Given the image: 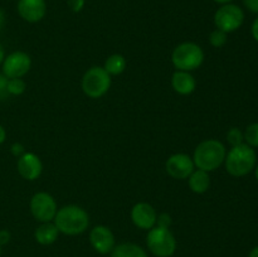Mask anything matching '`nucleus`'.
<instances>
[{"instance_id": "dca6fc26", "label": "nucleus", "mask_w": 258, "mask_h": 257, "mask_svg": "<svg viewBox=\"0 0 258 257\" xmlns=\"http://www.w3.org/2000/svg\"><path fill=\"white\" fill-rule=\"evenodd\" d=\"M58 234H59V231H58L57 226L54 223H50V222H45L35 229L34 237L38 243L48 246V244H52L57 241Z\"/></svg>"}, {"instance_id": "aec40b11", "label": "nucleus", "mask_w": 258, "mask_h": 257, "mask_svg": "<svg viewBox=\"0 0 258 257\" xmlns=\"http://www.w3.org/2000/svg\"><path fill=\"white\" fill-rule=\"evenodd\" d=\"M243 135L247 145H249L251 148H258V122L247 126Z\"/></svg>"}, {"instance_id": "39448f33", "label": "nucleus", "mask_w": 258, "mask_h": 257, "mask_svg": "<svg viewBox=\"0 0 258 257\" xmlns=\"http://www.w3.org/2000/svg\"><path fill=\"white\" fill-rule=\"evenodd\" d=\"M146 244L151 253L156 257H170L176 249V241L169 228L154 227L149 231Z\"/></svg>"}, {"instance_id": "9d476101", "label": "nucleus", "mask_w": 258, "mask_h": 257, "mask_svg": "<svg viewBox=\"0 0 258 257\" xmlns=\"http://www.w3.org/2000/svg\"><path fill=\"white\" fill-rule=\"evenodd\" d=\"M194 161L186 154H174L166 160L165 169L174 179H186L194 171Z\"/></svg>"}, {"instance_id": "6ab92c4d", "label": "nucleus", "mask_w": 258, "mask_h": 257, "mask_svg": "<svg viewBox=\"0 0 258 257\" xmlns=\"http://www.w3.org/2000/svg\"><path fill=\"white\" fill-rule=\"evenodd\" d=\"M103 68H105V71L110 76H118L125 71L126 59L123 58V55L116 53V54L110 55V57L106 59L105 67Z\"/></svg>"}, {"instance_id": "423d86ee", "label": "nucleus", "mask_w": 258, "mask_h": 257, "mask_svg": "<svg viewBox=\"0 0 258 257\" xmlns=\"http://www.w3.org/2000/svg\"><path fill=\"white\" fill-rule=\"evenodd\" d=\"M111 87V76L103 67H92L82 78V90L90 98H100Z\"/></svg>"}, {"instance_id": "f03ea898", "label": "nucleus", "mask_w": 258, "mask_h": 257, "mask_svg": "<svg viewBox=\"0 0 258 257\" xmlns=\"http://www.w3.org/2000/svg\"><path fill=\"white\" fill-rule=\"evenodd\" d=\"M227 151L223 144L214 139L202 141L194 151V165L204 171H213L223 164Z\"/></svg>"}, {"instance_id": "f3484780", "label": "nucleus", "mask_w": 258, "mask_h": 257, "mask_svg": "<svg viewBox=\"0 0 258 257\" xmlns=\"http://www.w3.org/2000/svg\"><path fill=\"white\" fill-rule=\"evenodd\" d=\"M189 186L197 194L206 193L211 186V176H209L208 171L201 170V169L194 170L189 175Z\"/></svg>"}, {"instance_id": "473e14b6", "label": "nucleus", "mask_w": 258, "mask_h": 257, "mask_svg": "<svg viewBox=\"0 0 258 257\" xmlns=\"http://www.w3.org/2000/svg\"><path fill=\"white\" fill-rule=\"evenodd\" d=\"M4 59H5L4 48H3V45L0 44V65H3V62H4Z\"/></svg>"}, {"instance_id": "7c9ffc66", "label": "nucleus", "mask_w": 258, "mask_h": 257, "mask_svg": "<svg viewBox=\"0 0 258 257\" xmlns=\"http://www.w3.org/2000/svg\"><path fill=\"white\" fill-rule=\"evenodd\" d=\"M5 139H7V133H5V128L0 125V145L4 143Z\"/></svg>"}, {"instance_id": "0eeeda50", "label": "nucleus", "mask_w": 258, "mask_h": 257, "mask_svg": "<svg viewBox=\"0 0 258 257\" xmlns=\"http://www.w3.org/2000/svg\"><path fill=\"white\" fill-rule=\"evenodd\" d=\"M244 13L238 5L223 4L214 14V24L217 29L223 30L224 33H232L239 29L243 24Z\"/></svg>"}, {"instance_id": "b1692460", "label": "nucleus", "mask_w": 258, "mask_h": 257, "mask_svg": "<svg viewBox=\"0 0 258 257\" xmlns=\"http://www.w3.org/2000/svg\"><path fill=\"white\" fill-rule=\"evenodd\" d=\"M8 81L9 78L4 75H0V101L5 100L9 97V92H8Z\"/></svg>"}, {"instance_id": "4be33fe9", "label": "nucleus", "mask_w": 258, "mask_h": 257, "mask_svg": "<svg viewBox=\"0 0 258 257\" xmlns=\"http://www.w3.org/2000/svg\"><path fill=\"white\" fill-rule=\"evenodd\" d=\"M209 42H211V44L216 48L223 47L227 43V33H224L223 30L221 29L213 30V32L211 33V35H209Z\"/></svg>"}, {"instance_id": "4468645a", "label": "nucleus", "mask_w": 258, "mask_h": 257, "mask_svg": "<svg viewBox=\"0 0 258 257\" xmlns=\"http://www.w3.org/2000/svg\"><path fill=\"white\" fill-rule=\"evenodd\" d=\"M43 165L40 159L33 153H24L18 159V171L27 180H35L40 176Z\"/></svg>"}, {"instance_id": "bb28decb", "label": "nucleus", "mask_w": 258, "mask_h": 257, "mask_svg": "<svg viewBox=\"0 0 258 257\" xmlns=\"http://www.w3.org/2000/svg\"><path fill=\"white\" fill-rule=\"evenodd\" d=\"M243 3L249 12L258 14V0H243Z\"/></svg>"}, {"instance_id": "f8f14e48", "label": "nucleus", "mask_w": 258, "mask_h": 257, "mask_svg": "<svg viewBox=\"0 0 258 257\" xmlns=\"http://www.w3.org/2000/svg\"><path fill=\"white\" fill-rule=\"evenodd\" d=\"M18 13L25 22L38 23L47 13V4L44 0H19Z\"/></svg>"}, {"instance_id": "ddd939ff", "label": "nucleus", "mask_w": 258, "mask_h": 257, "mask_svg": "<svg viewBox=\"0 0 258 257\" xmlns=\"http://www.w3.org/2000/svg\"><path fill=\"white\" fill-rule=\"evenodd\" d=\"M155 209L149 203H138L131 209V219L134 224L141 229H151L156 224Z\"/></svg>"}, {"instance_id": "1a4fd4ad", "label": "nucleus", "mask_w": 258, "mask_h": 257, "mask_svg": "<svg viewBox=\"0 0 258 257\" xmlns=\"http://www.w3.org/2000/svg\"><path fill=\"white\" fill-rule=\"evenodd\" d=\"M32 66V59L24 52H13L3 62V75L8 78H22Z\"/></svg>"}, {"instance_id": "393cba45", "label": "nucleus", "mask_w": 258, "mask_h": 257, "mask_svg": "<svg viewBox=\"0 0 258 257\" xmlns=\"http://www.w3.org/2000/svg\"><path fill=\"white\" fill-rule=\"evenodd\" d=\"M156 223H158V227H161V228H169L171 224V217L168 213L159 214V217L156 218Z\"/></svg>"}, {"instance_id": "2eb2a0df", "label": "nucleus", "mask_w": 258, "mask_h": 257, "mask_svg": "<svg viewBox=\"0 0 258 257\" xmlns=\"http://www.w3.org/2000/svg\"><path fill=\"white\" fill-rule=\"evenodd\" d=\"M171 85L175 92L179 95H190L196 90V80L193 76L185 71H176L171 77Z\"/></svg>"}, {"instance_id": "c85d7f7f", "label": "nucleus", "mask_w": 258, "mask_h": 257, "mask_svg": "<svg viewBox=\"0 0 258 257\" xmlns=\"http://www.w3.org/2000/svg\"><path fill=\"white\" fill-rule=\"evenodd\" d=\"M12 153L18 158H20L24 154V146L22 144H14V145H12Z\"/></svg>"}, {"instance_id": "c756f323", "label": "nucleus", "mask_w": 258, "mask_h": 257, "mask_svg": "<svg viewBox=\"0 0 258 257\" xmlns=\"http://www.w3.org/2000/svg\"><path fill=\"white\" fill-rule=\"evenodd\" d=\"M251 33H252V37L254 38V40H257L258 42V18H256V19H254V22L252 23Z\"/></svg>"}, {"instance_id": "412c9836", "label": "nucleus", "mask_w": 258, "mask_h": 257, "mask_svg": "<svg viewBox=\"0 0 258 257\" xmlns=\"http://www.w3.org/2000/svg\"><path fill=\"white\" fill-rule=\"evenodd\" d=\"M25 88H27V85H25L22 78H9V81H8V92H9V95H22Z\"/></svg>"}, {"instance_id": "7ed1b4c3", "label": "nucleus", "mask_w": 258, "mask_h": 257, "mask_svg": "<svg viewBox=\"0 0 258 257\" xmlns=\"http://www.w3.org/2000/svg\"><path fill=\"white\" fill-rule=\"evenodd\" d=\"M226 169L231 175L244 176L254 169L257 161L256 151L247 144L232 146L226 155Z\"/></svg>"}, {"instance_id": "f704fd0d", "label": "nucleus", "mask_w": 258, "mask_h": 257, "mask_svg": "<svg viewBox=\"0 0 258 257\" xmlns=\"http://www.w3.org/2000/svg\"><path fill=\"white\" fill-rule=\"evenodd\" d=\"M213 2H216V3H218V4H229V3L231 2H233V0H213Z\"/></svg>"}, {"instance_id": "6e6552de", "label": "nucleus", "mask_w": 258, "mask_h": 257, "mask_svg": "<svg viewBox=\"0 0 258 257\" xmlns=\"http://www.w3.org/2000/svg\"><path fill=\"white\" fill-rule=\"evenodd\" d=\"M57 211V203L54 198L45 191L35 193L30 199V212L33 217L42 223L53 221Z\"/></svg>"}, {"instance_id": "e433bc0d", "label": "nucleus", "mask_w": 258, "mask_h": 257, "mask_svg": "<svg viewBox=\"0 0 258 257\" xmlns=\"http://www.w3.org/2000/svg\"><path fill=\"white\" fill-rule=\"evenodd\" d=\"M0 256H2V246H0Z\"/></svg>"}, {"instance_id": "a878e982", "label": "nucleus", "mask_w": 258, "mask_h": 257, "mask_svg": "<svg viewBox=\"0 0 258 257\" xmlns=\"http://www.w3.org/2000/svg\"><path fill=\"white\" fill-rule=\"evenodd\" d=\"M86 0H67V4L73 13H80L85 8Z\"/></svg>"}, {"instance_id": "9b49d317", "label": "nucleus", "mask_w": 258, "mask_h": 257, "mask_svg": "<svg viewBox=\"0 0 258 257\" xmlns=\"http://www.w3.org/2000/svg\"><path fill=\"white\" fill-rule=\"evenodd\" d=\"M90 242L96 252L107 254L115 248V237L110 228L105 226H96L90 233Z\"/></svg>"}, {"instance_id": "c9c22d12", "label": "nucleus", "mask_w": 258, "mask_h": 257, "mask_svg": "<svg viewBox=\"0 0 258 257\" xmlns=\"http://www.w3.org/2000/svg\"><path fill=\"white\" fill-rule=\"evenodd\" d=\"M254 174H256V179L258 180V165H257V168H256V173H254Z\"/></svg>"}, {"instance_id": "2f4dec72", "label": "nucleus", "mask_w": 258, "mask_h": 257, "mask_svg": "<svg viewBox=\"0 0 258 257\" xmlns=\"http://www.w3.org/2000/svg\"><path fill=\"white\" fill-rule=\"evenodd\" d=\"M5 24V14L2 9H0V33H2L3 28H4Z\"/></svg>"}, {"instance_id": "cd10ccee", "label": "nucleus", "mask_w": 258, "mask_h": 257, "mask_svg": "<svg viewBox=\"0 0 258 257\" xmlns=\"http://www.w3.org/2000/svg\"><path fill=\"white\" fill-rule=\"evenodd\" d=\"M10 241V232L7 229H2L0 231V246H4Z\"/></svg>"}, {"instance_id": "a211bd4d", "label": "nucleus", "mask_w": 258, "mask_h": 257, "mask_svg": "<svg viewBox=\"0 0 258 257\" xmlns=\"http://www.w3.org/2000/svg\"><path fill=\"white\" fill-rule=\"evenodd\" d=\"M111 257H148V253L136 243H121L115 246L111 252Z\"/></svg>"}, {"instance_id": "5701e85b", "label": "nucleus", "mask_w": 258, "mask_h": 257, "mask_svg": "<svg viewBox=\"0 0 258 257\" xmlns=\"http://www.w3.org/2000/svg\"><path fill=\"white\" fill-rule=\"evenodd\" d=\"M227 140H228V143L231 144L232 146L241 145V144H243L244 135L238 127H232L231 130L228 131V134H227Z\"/></svg>"}, {"instance_id": "20e7f679", "label": "nucleus", "mask_w": 258, "mask_h": 257, "mask_svg": "<svg viewBox=\"0 0 258 257\" xmlns=\"http://www.w3.org/2000/svg\"><path fill=\"white\" fill-rule=\"evenodd\" d=\"M171 62L178 71L190 72V71L197 70L203 65L204 52L196 43H181L173 50Z\"/></svg>"}, {"instance_id": "f257e3e1", "label": "nucleus", "mask_w": 258, "mask_h": 257, "mask_svg": "<svg viewBox=\"0 0 258 257\" xmlns=\"http://www.w3.org/2000/svg\"><path fill=\"white\" fill-rule=\"evenodd\" d=\"M54 224L62 233L67 236H77L88 228L90 217L83 208L71 204L58 209L54 217Z\"/></svg>"}, {"instance_id": "72a5a7b5", "label": "nucleus", "mask_w": 258, "mask_h": 257, "mask_svg": "<svg viewBox=\"0 0 258 257\" xmlns=\"http://www.w3.org/2000/svg\"><path fill=\"white\" fill-rule=\"evenodd\" d=\"M249 257H258V246L249 252Z\"/></svg>"}]
</instances>
